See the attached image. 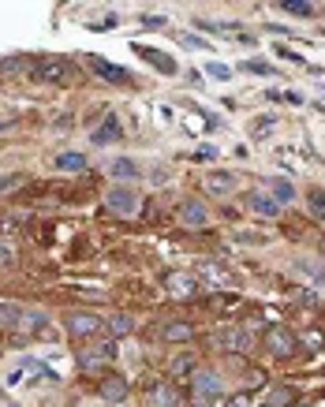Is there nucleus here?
<instances>
[{"mask_svg": "<svg viewBox=\"0 0 325 407\" xmlns=\"http://www.w3.org/2000/svg\"><path fill=\"white\" fill-rule=\"evenodd\" d=\"M220 396H225V382H220V374L210 370V366H199L191 377V403L194 407H213Z\"/></svg>", "mask_w": 325, "mask_h": 407, "instance_id": "obj_1", "label": "nucleus"}, {"mask_svg": "<svg viewBox=\"0 0 325 407\" xmlns=\"http://www.w3.org/2000/svg\"><path fill=\"white\" fill-rule=\"evenodd\" d=\"M112 359H116V344H112V340H90V344L79 348L83 374H101Z\"/></svg>", "mask_w": 325, "mask_h": 407, "instance_id": "obj_2", "label": "nucleus"}, {"mask_svg": "<svg viewBox=\"0 0 325 407\" xmlns=\"http://www.w3.org/2000/svg\"><path fill=\"white\" fill-rule=\"evenodd\" d=\"M146 403L150 407H187V400H184V392H179L176 382H153L146 389Z\"/></svg>", "mask_w": 325, "mask_h": 407, "instance_id": "obj_3", "label": "nucleus"}, {"mask_svg": "<svg viewBox=\"0 0 325 407\" xmlns=\"http://www.w3.org/2000/svg\"><path fill=\"white\" fill-rule=\"evenodd\" d=\"M295 344H299V340H295V333L288 329V325H269V329H266V348L277 359H292L295 355Z\"/></svg>", "mask_w": 325, "mask_h": 407, "instance_id": "obj_4", "label": "nucleus"}, {"mask_svg": "<svg viewBox=\"0 0 325 407\" xmlns=\"http://www.w3.org/2000/svg\"><path fill=\"white\" fill-rule=\"evenodd\" d=\"M101 329H105V322H101L98 314H90V310H75V314H68V333H71V336H79V340H94Z\"/></svg>", "mask_w": 325, "mask_h": 407, "instance_id": "obj_5", "label": "nucleus"}, {"mask_svg": "<svg viewBox=\"0 0 325 407\" xmlns=\"http://www.w3.org/2000/svg\"><path fill=\"white\" fill-rule=\"evenodd\" d=\"M105 202L116 217H135L138 213V191H131V187H112L105 194Z\"/></svg>", "mask_w": 325, "mask_h": 407, "instance_id": "obj_6", "label": "nucleus"}, {"mask_svg": "<svg viewBox=\"0 0 325 407\" xmlns=\"http://www.w3.org/2000/svg\"><path fill=\"white\" fill-rule=\"evenodd\" d=\"M68 75H71V64L64 57H45L42 64H37V71H34L37 83H64Z\"/></svg>", "mask_w": 325, "mask_h": 407, "instance_id": "obj_7", "label": "nucleus"}, {"mask_svg": "<svg viewBox=\"0 0 325 407\" xmlns=\"http://www.w3.org/2000/svg\"><path fill=\"white\" fill-rule=\"evenodd\" d=\"M165 292L172 299H191L199 292V281H194L191 273H165Z\"/></svg>", "mask_w": 325, "mask_h": 407, "instance_id": "obj_8", "label": "nucleus"}, {"mask_svg": "<svg viewBox=\"0 0 325 407\" xmlns=\"http://www.w3.org/2000/svg\"><path fill=\"white\" fill-rule=\"evenodd\" d=\"M90 64V68H94L101 78H105V83H131V71H127V68H120V64H112V60H105V57H90L86 60Z\"/></svg>", "mask_w": 325, "mask_h": 407, "instance_id": "obj_9", "label": "nucleus"}, {"mask_svg": "<svg viewBox=\"0 0 325 407\" xmlns=\"http://www.w3.org/2000/svg\"><path fill=\"white\" fill-rule=\"evenodd\" d=\"M124 135V124H120V116L116 112H109L105 120H101L98 127H94V135H90V142H94V146H109V142H116Z\"/></svg>", "mask_w": 325, "mask_h": 407, "instance_id": "obj_10", "label": "nucleus"}, {"mask_svg": "<svg viewBox=\"0 0 325 407\" xmlns=\"http://www.w3.org/2000/svg\"><path fill=\"white\" fill-rule=\"evenodd\" d=\"M37 64H42V60L30 57V52H16V57L0 60V75H34Z\"/></svg>", "mask_w": 325, "mask_h": 407, "instance_id": "obj_11", "label": "nucleus"}, {"mask_svg": "<svg viewBox=\"0 0 325 407\" xmlns=\"http://www.w3.org/2000/svg\"><path fill=\"white\" fill-rule=\"evenodd\" d=\"M98 392H101V400H105L109 407H116V403H127V392H131V389H127V382L120 374H109Z\"/></svg>", "mask_w": 325, "mask_h": 407, "instance_id": "obj_12", "label": "nucleus"}, {"mask_svg": "<svg viewBox=\"0 0 325 407\" xmlns=\"http://www.w3.org/2000/svg\"><path fill=\"white\" fill-rule=\"evenodd\" d=\"M179 220H184L187 228H206V202L184 199V202H179Z\"/></svg>", "mask_w": 325, "mask_h": 407, "instance_id": "obj_13", "label": "nucleus"}, {"mask_svg": "<svg viewBox=\"0 0 325 407\" xmlns=\"http://www.w3.org/2000/svg\"><path fill=\"white\" fill-rule=\"evenodd\" d=\"M135 52H138V57L146 60V64H153V68H158L161 75H176V60H172V57H165L161 49H150V45H135Z\"/></svg>", "mask_w": 325, "mask_h": 407, "instance_id": "obj_14", "label": "nucleus"}, {"mask_svg": "<svg viewBox=\"0 0 325 407\" xmlns=\"http://www.w3.org/2000/svg\"><path fill=\"white\" fill-rule=\"evenodd\" d=\"M220 348H228V351H251V333H247L243 325H228V329L220 333Z\"/></svg>", "mask_w": 325, "mask_h": 407, "instance_id": "obj_15", "label": "nucleus"}, {"mask_svg": "<svg viewBox=\"0 0 325 407\" xmlns=\"http://www.w3.org/2000/svg\"><path fill=\"white\" fill-rule=\"evenodd\" d=\"M202 187H206V194H232L236 191V176L232 172H206Z\"/></svg>", "mask_w": 325, "mask_h": 407, "instance_id": "obj_16", "label": "nucleus"}, {"mask_svg": "<svg viewBox=\"0 0 325 407\" xmlns=\"http://www.w3.org/2000/svg\"><path fill=\"white\" fill-rule=\"evenodd\" d=\"M243 202H247V209H254L258 217H277L280 213V206L273 202V194H262V191H251Z\"/></svg>", "mask_w": 325, "mask_h": 407, "instance_id": "obj_17", "label": "nucleus"}, {"mask_svg": "<svg viewBox=\"0 0 325 407\" xmlns=\"http://www.w3.org/2000/svg\"><path fill=\"white\" fill-rule=\"evenodd\" d=\"M158 336L165 340V344H187V340L194 336V329H191L187 322H165Z\"/></svg>", "mask_w": 325, "mask_h": 407, "instance_id": "obj_18", "label": "nucleus"}, {"mask_svg": "<svg viewBox=\"0 0 325 407\" xmlns=\"http://www.w3.org/2000/svg\"><path fill=\"white\" fill-rule=\"evenodd\" d=\"M109 176H112V179H124V183H131V179H138V176H142V168L131 161V157H116V161L109 165Z\"/></svg>", "mask_w": 325, "mask_h": 407, "instance_id": "obj_19", "label": "nucleus"}, {"mask_svg": "<svg viewBox=\"0 0 325 407\" xmlns=\"http://www.w3.org/2000/svg\"><path fill=\"white\" fill-rule=\"evenodd\" d=\"M45 325H49V314H45V310H27V314H23V322H19V329H16V333L34 336V333H42Z\"/></svg>", "mask_w": 325, "mask_h": 407, "instance_id": "obj_20", "label": "nucleus"}, {"mask_svg": "<svg viewBox=\"0 0 325 407\" xmlns=\"http://www.w3.org/2000/svg\"><path fill=\"white\" fill-rule=\"evenodd\" d=\"M295 403V392L288 385H280V389H266V396L258 407H292Z\"/></svg>", "mask_w": 325, "mask_h": 407, "instance_id": "obj_21", "label": "nucleus"}, {"mask_svg": "<svg viewBox=\"0 0 325 407\" xmlns=\"http://www.w3.org/2000/svg\"><path fill=\"white\" fill-rule=\"evenodd\" d=\"M23 314H27V307H19V303H4V299H0V329H19Z\"/></svg>", "mask_w": 325, "mask_h": 407, "instance_id": "obj_22", "label": "nucleus"}, {"mask_svg": "<svg viewBox=\"0 0 325 407\" xmlns=\"http://www.w3.org/2000/svg\"><path fill=\"white\" fill-rule=\"evenodd\" d=\"M269 191H273V202H277V206H288V202L295 199V187H292L284 176H273V179H269Z\"/></svg>", "mask_w": 325, "mask_h": 407, "instance_id": "obj_23", "label": "nucleus"}, {"mask_svg": "<svg viewBox=\"0 0 325 407\" xmlns=\"http://www.w3.org/2000/svg\"><path fill=\"white\" fill-rule=\"evenodd\" d=\"M206 303H210V310H217V314H225V318H228V314H236L243 307V299L240 295H210Z\"/></svg>", "mask_w": 325, "mask_h": 407, "instance_id": "obj_24", "label": "nucleus"}, {"mask_svg": "<svg viewBox=\"0 0 325 407\" xmlns=\"http://www.w3.org/2000/svg\"><path fill=\"white\" fill-rule=\"evenodd\" d=\"M194 370H199V366H194L191 355H176V359H172V382H176V385H179V382H191Z\"/></svg>", "mask_w": 325, "mask_h": 407, "instance_id": "obj_25", "label": "nucleus"}, {"mask_svg": "<svg viewBox=\"0 0 325 407\" xmlns=\"http://www.w3.org/2000/svg\"><path fill=\"white\" fill-rule=\"evenodd\" d=\"M105 329L112 333V336H127L135 329V322H131V314H112V318L105 322Z\"/></svg>", "mask_w": 325, "mask_h": 407, "instance_id": "obj_26", "label": "nucleus"}, {"mask_svg": "<svg viewBox=\"0 0 325 407\" xmlns=\"http://www.w3.org/2000/svg\"><path fill=\"white\" fill-rule=\"evenodd\" d=\"M295 273H303V277H310L314 284L325 288V266L321 261H295Z\"/></svg>", "mask_w": 325, "mask_h": 407, "instance_id": "obj_27", "label": "nucleus"}, {"mask_svg": "<svg viewBox=\"0 0 325 407\" xmlns=\"http://www.w3.org/2000/svg\"><path fill=\"white\" fill-rule=\"evenodd\" d=\"M57 168H60V172H83V168H86V157H83V153H60V157H57Z\"/></svg>", "mask_w": 325, "mask_h": 407, "instance_id": "obj_28", "label": "nucleus"}, {"mask_svg": "<svg viewBox=\"0 0 325 407\" xmlns=\"http://www.w3.org/2000/svg\"><path fill=\"white\" fill-rule=\"evenodd\" d=\"M280 11H292L295 19H310L314 16V4H307V0H280Z\"/></svg>", "mask_w": 325, "mask_h": 407, "instance_id": "obj_29", "label": "nucleus"}, {"mask_svg": "<svg viewBox=\"0 0 325 407\" xmlns=\"http://www.w3.org/2000/svg\"><path fill=\"white\" fill-rule=\"evenodd\" d=\"M292 299H295L299 307H310V310H314V307L321 303V295H318V292H310V288H295Z\"/></svg>", "mask_w": 325, "mask_h": 407, "instance_id": "obj_30", "label": "nucleus"}, {"mask_svg": "<svg viewBox=\"0 0 325 407\" xmlns=\"http://www.w3.org/2000/svg\"><path fill=\"white\" fill-rule=\"evenodd\" d=\"M307 202H310V213H314L318 220H325V191H310Z\"/></svg>", "mask_w": 325, "mask_h": 407, "instance_id": "obj_31", "label": "nucleus"}, {"mask_svg": "<svg viewBox=\"0 0 325 407\" xmlns=\"http://www.w3.org/2000/svg\"><path fill=\"white\" fill-rule=\"evenodd\" d=\"M206 75H210V78H217V83H228V78H232V68H228V64H206Z\"/></svg>", "mask_w": 325, "mask_h": 407, "instance_id": "obj_32", "label": "nucleus"}, {"mask_svg": "<svg viewBox=\"0 0 325 407\" xmlns=\"http://www.w3.org/2000/svg\"><path fill=\"white\" fill-rule=\"evenodd\" d=\"M11 261H16V247H11L8 240H0V269H8Z\"/></svg>", "mask_w": 325, "mask_h": 407, "instance_id": "obj_33", "label": "nucleus"}, {"mask_svg": "<svg viewBox=\"0 0 325 407\" xmlns=\"http://www.w3.org/2000/svg\"><path fill=\"white\" fill-rule=\"evenodd\" d=\"M243 68L247 71H258V75H277V71H273V64H266V60H247Z\"/></svg>", "mask_w": 325, "mask_h": 407, "instance_id": "obj_34", "label": "nucleus"}, {"mask_svg": "<svg viewBox=\"0 0 325 407\" xmlns=\"http://www.w3.org/2000/svg\"><path fill=\"white\" fill-rule=\"evenodd\" d=\"M199 273H202V277H206V281H217V284H228V277H225V273H220L217 266H202Z\"/></svg>", "mask_w": 325, "mask_h": 407, "instance_id": "obj_35", "label": "nucleus"}, {"mask_svg": "<svg viewBox=\"0 0 325 407\" xmlns=\"http://www.w3.org/2000/svg\"><path fill=\"white\" fill-rule=\"evenodd\" d=\"M321 340H325V336H321L318 329H310V333L303 336V344H307V351H321Z\"/></svg>", "mask_w": 325, "mask_h": 407, "instance_id": "obj_36", "label": "nucleus"}, {"mask_svg": "<svg viewBox=\"0 0 325 407\" xmlns=\"http://www.w3.org/2000/svg\"><path fill=\"white\" fill-rule=\"evenodd\" d=\"M165 23H168L165 16H142V26H146V30H161Z\"/></svg>", "mask_w": 325, "mask_h": 407, "instance_id": "obj_37", "label": "nucleus"}, {"mask_svg": "<svg viewBox=\"0 0 325 407\" xmlns=\"http://www.w3.org/2000/svg\"><path fill=\"white\" fill-rule=\"evenodd\" d=\"M19 183H23V176H0V194L11 191V187H19Z\"/></svg>", "mask_w": 325, "mask_h": 407, "instance_id": "obj_38", "label": "nucleus"}, {"mask_svg": "<svg viewBox=\"0 0 325 407\" xmlns=\"http://www.w3.org/2000/svg\"><path fill=\"white\" fill-rule=\"evenodd\" d=\"M179 42H184L187 49H206V42H202V37H194V34H179Z\"/></svg>", "mask_w": 325, "mask_h": 407, "instance_id": "obj_39", "label": "nucleus"}, {"mask_svg": "<svg viewBox=\"0 0 325 407\" xmlns=\"http://www.w3.org/2000/svg\"><path fill=\"white\" fill-rule=\"evenodd\" d=\"M277 57H284V60H292V64H303V60H299V57H295L292 49H284V45H277Z\"/></svg>", "mask_w": 325, "mask_h": 407, "instance_id": "obj_40", "label": "nucleus"}, {"mask_svg": "<svg viewBox=\"0 0 325 407\" xmlns=\"http://www.w3.org/2000/svg\"><path fill=\"white\" fill-rule=\"evenodd\" d=\"M199 157H202V161H217V150L206 146V150H199Z\"/></svg>", "mask_w": 325, "mask_h": 407, "instance_id": "obj_41", "label": "nucleus"}, {"mask_svg": "<svg viewBox=\"0 0 325 407\" xmlns=\"http://www.w3.org/2000/svg\"><path fill=\"white\" fill-rule=\"evenodd\" d=\"M232 407H251V400H247V396H236V400H232Z\"/></svg>", "mask_w": 325, "mask_h": 407, "instance_id": "obj_42", "label": "nucleus"}, {"mask_svg": "<svg viewBox=\"0 0 325 407\" xmlns=\"http://www.w3.org/2000/svg\"><path fill=\"white\" fill-rule=\"evenodd\" d=\"M116 407H131V403H116Z\"/></svg>", "mask_w": 325, "mask_h": 407, "instance_id": "obj_43", "label": "nucleus"}, {"mask_svg": "<svg viewBox=\"0 0 325 407\" xmlns=\"http://www.w3.org/2000/svg\"><path fill=\"white\" fill-rule=\"evenodd\" d=\"M0 351H4V348H0Z\"/></svg>", "mask_w": 325, "mask_h": 407, "instance_id": "obj_44", "label": "nucleus"}]
</instances>
